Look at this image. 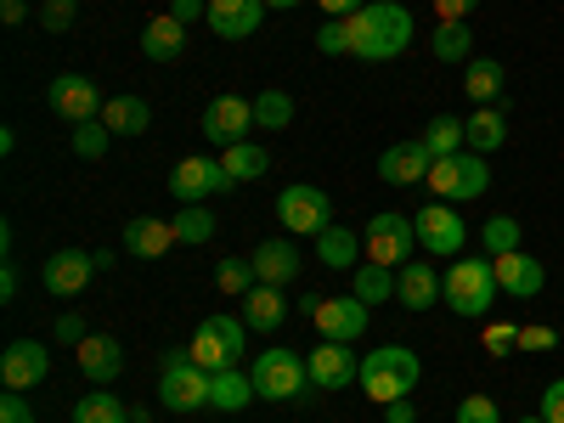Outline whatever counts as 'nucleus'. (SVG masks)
<instances>
[{
    "label": "nucleus",
    "mask_w": 564,
    "mask_h": 423,
    "mask_svg": "<svg viewBox=\"0 0 564 423\" xmlns=\"http://www.w3.org/2000/svg\"><path fill=\"white\" fill-rule=\"evenodd\" d=\"M520 423H547V417H542V412H531V417H520Z\"/></svg>",
    "instance_id": "nucleus-58"
},
{
    "label": "nucleus",
    "mask_w": 564,
    "mask_h": 423,
    "mask_svg": "<svg viewBox=\"0 0 564 423\" xmlns=\"http://www.w3.org/2000/svg\"><path fill=\"white\" fill-rule=\"evenodd\" d=\"M536 412H542L547 423H564V379H553V384L542 390V401H536Z\"/></svg>",
    "instance_id": "nucleus-49"
},
{
    "label": "nucleus",
    "mask_w": 564,
    "mask_h": 423,
    "mask_svg": "<svg viewBox=\"0 0 564 423\" xmlns=\"http://www.w3.org/2000/svg\"><path fill=\"white\" fill-rule=\"evenodd\" d=\"M491 271H497V289H502L508 300H536V294L547 289V271H542V260H531L525 249L497 254V260H491Z\"/></svg>",
    "instance_id": "nucleus-19"
},
{
    "label": "nucleus",
    "mask_w": 564,
    "mask_h": 423,
    "mask_svg": "<svg viewBox=\"0 0 564 423\" xmlns=\"http://www.w3.org/2000/svg\"><path fill=\"white\" fill-rule=\"evenodd\" d=\"M198 130L215 141V148H238V141H249V130H254V102L249 97H215L204 108Z\"/></svg>",
    "instance_id": "nucleus-14"
},
{
    "label": "nucleus",
    "mask_w": 564,
    "mask_h": 423,
    "mask_svg": "<svg viewBox=\"0 0 564 423\" xmlns=\"http://www.w3.org/2000/svg\"><path fill=\"white\" fill-rule=\"evenodd\" d=\"M289 7H300V0H265V12H289Z\"/></svg>",
    "instance_id": "nucleus-57"
},
{
    "label": "nucleus",
    "mask_w": 564,
    "mask_h": 423,
    "mask_svg": "<svg viewBox=\"0 0 564 423\" xmlns=\"http://www.w3.org/2000/svg\"><path fill=\"white\" fill-rule=\"evenodd\" d=\"M497 271H491V254L480 260H452L446 271V311H457L463 322H486L491 305H497Z\"/></svg>",
    "instance_id": "nucleus-3"
},
{
    "label": "nucleus",
    "mask_w": 564,
    "mask_h": 423,
    "mask_svg": "<svg viewBox=\"0 0 564 423\" xmlns=\"http://www.w3.org/2000/svg\"><path fill=\"white\" fill-rule=\"evenodd\" d=\"M430 52H435V63H475V29L468 23H441L430 34Z\"/></svg>",
    "instance_id": "nucleus-31"
},
{
    "label": "nucleus",
    "mask_w": 564,
    "mask_h": 423,
    "mask_svg": "<svg viewBox=\"0 0 564 423\" xmlns=\"http://www.w3.org/2000/svg\"><path fill=\"white\" fill-rule=\"evenodd\" d=\"M254 282H260V276H254V260H220V271H215V289L231 294V300H243Z\"/></svg>",
    "instance_id": "nucleus-40"
},
{
    "label": "nucleus",
    "mask_w": 564,
    "mask_h": 423,
    "mask_svg": "<svg viewBox=\"0 0 564 423\" xmlns=\"http://www.w3.org/2000/svg\"><path fill=\"white\" fill-rule=\"evenodd\" d=\"M249 260H254V276L271 282V289H289V282L305 271V249H300L294 238H271V243H260Z\"/></svg>",
    "instance_id": "nucleus-21"
},
{
    "label": "nucleus",
    "mask_w": 564,
    "mask_h": 423,
    "mask_svg": "<svg viewBox=\"0 0 564 423\" xmlns=\"http://www.w3.org/2000/svg\"><path fill=\"white\" fill-rule=\"evenodd\" d=\"M430 170H435V153L423 148V141H395V148H384V153H379V175H384L390 186L430 181Z\"/></svg>",
    "instance_id": "nucleus-22"
},
{
    "label": "nucleus",
    "mask_w": 564,
    "mask_h": 423,
    "mask_svg": "<svg viewBox=\"0 0 564 423\" xmlns=\"http://www.w3.org/2000/svg\"><path fill=\"white\" fill-rule=\"evenodd\" d=\"M361 254H367V243L356 238L350 226H339V220L316 238V260H322L327 271H356V265H361Z\"/></svg>",
    "instance_id": "nucleus-26"
},
{
    "label": "nucleus",
    "mask_w": 564,
    "mask_h": 423,
    "mask_svg": "<svg viewBox=\"0 0 564 423\" xmlns=\"http://www.w3.org/2000/svg\"><path fill=\"white\" fill-rule=\"evenodd\" d=\"M90 260H97V271H113V265H119V254H113V249H97Z\"/></svg>",
    "instance_id": "nucleus-56"
},
{
    "label": "nucleus",
    "mask_w": 564,
    "mask_h": 423,
    "mask_svg": "<svg viewBox=\"0 0 564 423\" xmlns=\"http://www.w3.org/2000/svg\"><path fill=\"white\" fill-rule=\"evenodd\" d=\"M74 361H79L85 379L102 390V384H113L119 372H124V345H119L113 334H85V339L74 345Z\"/></svg>",
    "instance_id": "nucleus-18"
},
{
    "label": "nucleus",
    "mask_w": 564,
    "mask_h": 423,
    "mask_svg": "<svg viewBox=\"0 0 564 423\" xmlns=\"http://www.w3.org/2000/svg\"><path fill=\"white\" fill-rule=\"evenodd\" d=\"M209 390H215V372H204L186 350H170V356L159 361V401H164L170 412H198V406H209Z\"/></svg>",
    "instance_id": "nucleus-5"
},
{
    "label": "nucleus",
    "mask_w": 564,
    "mask_h": 423,
    "mask_svg": "<svg viewBox=\"0 0 564 423\" xmlns=\"http://www.w3.org/2000/svg\"><path fill=\"white\" fill-rule=\"evenodd\" d=\"M316 52H322V57H345V52H350V18H327V23L316 29Z\"/></svg>",
    "instance_id": "nucleus-42"
},
{
    "label": "nucleus",
    "mask_w": 564,
    "mask_h": 423,
    "mask_svg": "<svg viewBox=\"0 0 564 423\" xmlns=\"http://www.w3.org/2000/svg\"><path fill=\"white\" fill-rule=\"evenodd\" d=\"M480 7H486V0H435V18L441 23H468Z\"/></svg>",
    "instance_id": "nucleus-46"
},
{
    "label": "nucleus",
    "mask_w": 564,
    "mask_h": 423,
    "mask_svg": "<svg viewBox=\"0 0 564 423\" xmlns=\"http://www.w3.org/2000/svg\"><path fill=\"white\" fill-rule=\"evenodd\" d=\"M249 401H254V379H249V372H238V367L215 372V390H209V406L215 412H243Z\"/></svg>",
    "instance_id": "nucleus-32"
},
{
    "label": "nucleus",
    "mask_w": 564,
    "mask_h": 423,
    "mask_svg": "<svg viewBox=\"0 0 564 423\" xmlns=\"http://www.w3.org/2000/svg\"><path fill=\"white\" fill-rule=\"evenodd\" d=\"M220 164H226V175H231V181H260V175L271 170V159H265L260 141H238V148H226V153H220Z\"/></svg>",
    "instance_id": "nucleus-35"
},
{
    "label": "nucleus",
    "mask_w": 564,
    "mask_h": 423,
    "mask_svg": "<svg viewBox=\"0 0 564 423\" xmlns=\"http://www.w3.org/2000/svg\"><path fill=\"white\" fill-rule=\"evenodd\" d=\"M361 7H367V0H322V12H327V18H356Z\"/></svg>",
    "instance_id": "nucleus-54"
},
{
    "label": "nucleus",
    "mask_w": 564,
    "mask_h": 423,
    "mask_svg": "<svg viewBox=\"0 0 564 423\" xmlns=\"http://www.w3.org/2000/svg\"><path fill=\"white\" fill-rule=\"evenodd\" d=\"M90 276H97V260H90L85 249H57L52 260L40 265V282H45V294H57V300H79Z\"/></svg>",
    "instance_id": "nucleus-16"
},
{
    "label": "nucleus",
    "mask_w": 564,
    "mask_h": 423,
    "mask_svg": "<svg viewBox=\"0 0 564 423\" xmlns=\"http://www.w3.org/2000/svg\"><path fill=\"white\" fill-rule=\"evenodd\" d=\"M276 220L289 238H322V231L334 226V204H327L322 186L294 181V186H282V198H276Z\"/></svg>",
    "instance_id": "nucleus-8"
},
{
    "label": "nucleus",
    "mask_w": 564,
    "mask_h": 423,
    "mask_svg": "<svg viewBox=\"0 0 564 423\" xmlns=\"http://www.w3.org/2000/svg\"><path fill=\"white\" fill-rule=\"evenodd\" d=\"M260 18H265V0H209V29L220 40L260 34Z\"/></svg>",
    "instance_id": "nucleus-24"
},
{
    "label": "nucleus",
    "mask_w": 564,
    "mask_h": 423,
    "mask_svg": "<svg viewBox=\"0 0 564 423\" xmlns=\"http://www.w3.org/2000/svg\"><path fill=\"white\" fill-rule=\"evenodd\" d=\"M108 97L97 90V79L90 74H57L52 79V113L68 119V124H90V119H102Z\"/></svg>",
    "instance_id": "nucleus-12"
},
{
    "label": "nucleus",
    "mask_w": 564,
    "mask_h": 423,
    "mask_svg": "<svg viewBox=\"0 0 564 423\" xmlns=\"http://www.w3.org/2000/svg\"><path fill=\"white\" fill-rule=\"evenodd\" d=\"M417 379H423V361H417V350H406V345H384V350H367L361 356V395L367 401H379V406H390V401H401V395H412L417 390Z\"/></svg>",
    "instance_id": "nucleus-2"
},
{
    "label": "nucleus",
    "mask_w": 564,
    "mask_h": 423,
    "mask_svg": "<svg viewBox=\"0 0 564 423\" xmlns=\"http://www.w3.org/2000/svg\"><path fill=\"white\" fill-rule=\"evenodd\" d=\"M463 90H468V102H475V108H497V97H502V63L475 57V63H468Z\"/></svg>",
    "instance_id": "nucleus-33"
},
{
    "label": "nucleus",
    "mask_w": 564,
    "mask_h": 423,
    "mask_svg": "<svg viewBox=\"0 0 564 423\" xmlns=\"http://www.w3.org/2000/svg\"><path fill=\"white\" fill-rule=\"evenodd\" d=\"M452 423H502V412H497L491 395H463L457 412H452Z\"/></svg>",
    "instance_id": "nucleus-43"
},
{
    "label": "nucleus",
    "mask_w": 564,
    "mask_h": 423,
    "mask_svg": "<svg viewBox=\"0 0 564 423\" xmlns=\"http://www.w3.org/2000/svg\"><path fill=\"white\" fill-rule=\"evenodd\" d=\"M40 29L45 34H68L74 29V0H40Z\"/></svg>",
    "instance_id": "nucleus-45"
},
{
    "label": "nucleus",
    "mask_w": 564,
    "mask_h": 423,
    "mask_svg": "<svg viewBox=\"0 0 564 423\" xmlns=\"http://www.w3.org/2000/svg\"><path fill=\"white\" fill-rule=\"evenodd\" d=\"M254 124L260 130H289L294 124V97L289 90H260L254 97Z\"/></svg>",
    "instance_id": "nucleus-38"
},
{
    "label": "nucleus",
    "mask_w": 564,
    "mask_h": 423,
    "mask_svg": "<svg viewBox=\"0 0 564 423\" xmlns=\"http://www.w3.org/2000/svg\"><path fill=\"white\" fill-rule=\"evenodd\" d=\"M186 52V23L181 18H153L148 29H141V57H148V63H175Z\"/></svg>",
    "instance_id": "nucleus-27"
},
{
    "label": "nucleus",
    "mask_w": 564,
    "mask_h": 423,
    "mask_svg": "<svg viewBox=\"0 0 564 423\" xmlns=\"http://www.w3.org/2000/svg\"><path fill=\"white\" fill-rule=\"evenodd\" d=\"M305 372H311V384H316V390H350V384L361 379V361L350 356V345L322 339V345L305 356Z\"/></svg>",
    "instance_id": "nucleus-15"
},
{
    "label": "nucleus",
    "mask_w": 564,
    "mask_h": 423,
    "mask_svg": "<svg viewBox=\"0 0 564 423\" xmlns=\"http://www.w3.org/2000/svg\"><path fill=\"white\" fill-rule=\"evenodd\" d=\"M0 423H34V406L23 401V390H12V395H0Z\"/></svg>",
    "instance_id": "nucleus-48"
},
{
    "label": "nucleus",
    "mask_w": 564,
    "mask_h": 423,
    "mask_svg": "<svg viewBox=\"0 0 564 423\" xmlns=\"http://www.w3.org/2000/svg\"><path fill=\"white\" fill-rule=\"evenodd\" d=\"M395 300H401L406 311H430V305L446 300V276H441L430 260H406V265L395 271Z\"/></svg>",
    "instance_id": "nucleus-20"
},
{
    "label": "nucleus",
    "mask_w": 564,
    "mask_h": 423,
    "mask_svg": "<svg viewBox=\"0 0 564 423\" xmlns=\"http://www.w3.org/2000/svg\"><path fill=\"white\" fill-rule=\"evenodd\" d=\"M85 339V322L68 311V316H57V345H79Z\"/></svg>",
    "instance_id": "nucleus-51"
},
{
    "label": "nucleus",
    "mask_w": 564,
    "mask_h": 423,
    "mask_svg": "<svg viewBox=\"0 0 564 423\" xmlns=\"http://www.w3.org/2000/svg\"><path fill=\"white\" fill-rule=\"evenodd\" d=\"M384 423H417V406L401 395V401H390V406H384Z\"/></svg>",
    "instance_id": "nucleus-52"
},
{
    "label": "nucleus",
    "mask_w": 564,
    "mask_h": 423,
    "mask_svg": "<svg viewBox=\"0 0 564 423\" xmlns=\"http://www.w3.org/2000/svg\"><path fill=\"white\" fill-rule=\"evenodd\" d=\"M480 249L497 260V254H513V249H525V226L513 220V215H491L480 226Z\"/></svg>",
    "instance_id": "nucleus-34"
},
{
    "label": "nucleus",
    "mask_w": 564,
    "mask_h": 423,
    "mask_svg": "<svg viewBox=\"0 0 564 423\" xmlns=\"http://www.w3.org/2000/svg\"><path fill=\"white\" fill-rule=\"evenodd\" d=\"M45 372H52V350L34 339H12L0 350V379H7V390H34V384H45Z\"/></svg>",
    "instance_id": "nucleus-17"
},
{
    "label": "nucleus",
    "mask_w": 564,
    "mask_h": 423,
    "mask_svg": "<svg viewBox=\"0 0 564 423\" xmlns=\"http://www.w3.org/2000/svg\"><path fill=\"white\" fill-rule=\"evenodd\" d=\"M0 300H7V305L18 300V265H12V260L0 265Z\"/></svg>",
    "instance_id": "nucleus-55"
},
{
    "label": "nucleus",
    "mask_w": 564,
    "mask_h": 423,
    "mask_svg": "<svg viewBox=\"0 0 564 423\" xmlns=\"http://www.w3.org/2000/svg\"><path fill=\"white\" fill-rule=\"evenodd\" d=\"M430 193L441 204H475L486 198V186H491V170H486V153H452V159H435L430 170Z\"/></svg>",
    "instance_id": "nucleus-6"
},
{
    "label": "nucleus",
    "mask_w": 564,
    "mask_h": 423,
    "mask_svg": "<svg viewBox=\"0 0 564 423\" xmlns=\"http://www.w3.org/2000/svg\"><path fill=\"white\" fill-rule=\"evenodd\" d=\"M553 345H558V327H542V322L520 327V350H553Z\"/></svg>",
    "instance_id": "nucleus-47"
},
{
    "label": "nucleus",
    "mask_w": 564,
    "mask_h": 423,
    "mask_svg": "<svg viewBox=\"0 0 564 423\" xmlns=\"http://www.w3.org/2000/svg\"><path fill=\"white\" fill-rule=\"evenodd\" d=\"M124 401L119 395H79L74 401V423H124Z\"/></svg>",
    "instance_id": "nucleus-39"
},
{
    "label": "nucleus",
    "mask_w": 564,
    "mask_h": 423,
    "mask_svg": "<svg viewBox=\"0 0 564 423\" xmlns=\"http://www.w3.org/2000/svg\"><path fill=\"white\" fill-rule=\"evenodd\" d=\"M249 379H254L260 401H311V390H316L305 372V356H294V350H260Z\"/></svg>",
    "instance_id": "nucleus-4"
},
{
    "label": "nucleus",
    "mask_w": 564,
    "mask_h": 423,
    "mask_svg": "<svg viewBox=\"0 0 564 423\" xmlns=\"http://www.w3.org/2000/svg\"><path fill=\"white\" fill-rule=\"evenodd\" d=\"M350 294H356L361 305H384V300H395V271L361 260V265L350 271Z\"/></svg>",
    "instance_id": "nucleus-29"
},
{
    "label": "nucleus",
    "mask_w": 564,
    "mask_h": 423,
    "mask_svg": "<svg viewBox=\"0 0 564 423\" xmlns=\"http://www.w3.org/2000/svg\"><path fill=\"white\" fill-rule=\"evenodd\" d=\"M513 350H520V327L486 316V356H513Z\"/></svg>",
    "instance_id": "nucleus-44"
},
{
    "label": "nucleus",
    "mask_w": 564,
    "mask_h": 423,
    "mask_svg": "<svg viewBox=\"0 0 564 423\" xmlns=\"http://www.w3.org/2000/svg\"><path fill=\"white\" fill-rule=\"evenodd\" d=\"M0 18H7V29L29 23V0H0Z\"/></svg>",
    "instance_id": "nucleus-53"
},
{
    "label": "nucleus",
    "mask_w": 564,
    "mask_h": 423,
    "mask_svg": "<svg viewBox=\"0 0 564 423\" xmlns=\"http://www.w3.org/2000/svg\"><path fill=\"white\" fill-rule=\"evenodd\" d=\"M108 141H113V130H108L102 119L74 124V153H79V159H102V153H108Z\"/></svg>",
    "instance_id": "nucleus-41"
},
{
    "label": "nucleus",
    "mask_w": 564,
    "mask_h": 423,
    "mask_svg": "<svg viewBox=\"0 0 564 423\" xmlns=\"http://www.w3.org/2000/svg\"><path fill=\"white\" fill-rule=\"evenodd\" d=\"M412 12L401 0H367V7L350 18V57L361 63H390L412 45Z\"/></svg>",
    "instance_id": "nucleus-1"
},
{
    "label": "nucleus",
    "mask_w": 564,
    "mask_h": 423,
    "mask_svg": "<svg viewBox=\"0 0 564 423\" xmlns=\"http://www.w3.org/2000/svg\"><path fill=\"white\" fill-rule=\"evenodd\" d=\"M282 316H289V300H282V289H271V282H254V289L243 294V322H249V334H276Z\"/></svg>",
    "instance_id": "nucleus-25"
},
{
    "label": "nucleus",
    "mask_w": 564,
    "mask_h": 423,
    "mask_svg": "<svg viewBox=\"0 0 564 423\" xmlns=\"http://www.w3.org/2000/svg\"><path fill=\"white\" fill-rule=\"evenodd\" d=\"M215 226H220V220H215V209H204V204H181V215H175V238L198 249V243H209V238H215Z\"/></svg>",
    "instance_id": "nucleus-37"
},
{
    "label": "nucleus",
    "mask_w": 564,
    "mask_h": 423,
    "mask_svg": "<svg viewBox=\"0 0 564 423\" xmlns=\"http://www.w3.org/2000/svg\"><path fill=\"white\" fill-rule=\"evenodd\" d=\"M243 339H249V322L243 316H204L193 345H186V356H193L204 372H226V367H238Z\"/></svg>",
    "instance_id": "nucleus-7"
},
{
    "label": "nucleus",
    "mask_w": 564,
    "mask_h": 423,
    "mask_svg": "<svg viewBox=\"0 0 564 423\" xmlns=\"http://www.w3.org/2000/svg\"><path fill=\"white\" fill-rule=\"evenodd\" d=\"M423 148H430L435 159H452V153H468V141H463V119H452V113H441V119H430V130L417 135Z\"/></svg>",
    "instance_id": "nucleus-36"
},
{
    "label": "nucleus",
    "mask_w": 564,
    "mask_h": 423,
    "mask_svg": "<svg viewBox=\"0 0 564 423\" xmlns=\"http://www.w3.org/2000/svg\"><path fill=\"white\" fill-rule=\"evenodd\" d=\"M102 124L113 130V135H141L153 124V108L141 102V97H108V108H102Z\"/></svg>",
    "instance_id": "nucleus-30"
},
{
    "label": "nucleus",
    "mask_w": 564,
    "mask_h": 423,
    "mask_svg": "<svg viewBox=\"0 0 564 423\" xmlns=\"http://www.w3.org/2000/svg\"><path fill=\"white\" fill-rule=\"evenodd\" d=\"M170 18L198 23V18H209V0H170Z\"/></svg>",
    "instance_id": "nucleus-50"
},
{
    "label": "nucleus",
    "mask_w": 564,
    "mask_h": 423,
    "mask_svg": "<svg viewBox=\"0 0 564 423\" xmlns=\"http://www.w3.org/2000/svg\"><path fill=\"white\" fill-rule=\"evenodd\" d=\"M231 186H238V181H231L226 164L209 159V153H193V159H181V164L170 170V198H175V204H204V198L231 193Z\"/></svg>",
    "instance_id": "nucleus-11"
},
{
    "label": "nucleus",
    "mask_w": 564,
    "mask_h": 423,
    "mask_svg": "<svg viewBox=\"0 0 564 423\" xmlns=\"http://www.w3.org/2000/svg\"><path fill=\"white\" fill-rule=\"evenodd\" d=\"M412 226H417V249L435 254V260H457L463 243H468V226H463L457 204H441V198L423 204V209L412 215Z\"/></svg>",
    "instance_id": "nucleus-10"
},
{
    "label": "nucleus",
    "mask_w": 564,
    "mask_h": 423,
    "mask_svg": "<svg viewBox=\"0 0 564 423\" xmlns=\"http://www.w3.org/2000/svg\"><path fill=\"white\" fill-rule=\"evenodd\" d=\"M170 243H181V238H175V220H159V215H135V220H124V254H135V260H159V254H170Z\"/></svg>",
    "instance_id": "nucleus-23"
},
{
    "label": "nucleus",
    "mask_w": 564,
    "mask_h": 423,
    "mask_svg": "<svg viewBox=\"0 0 564 423\" xmlns=\"http://www.w3.org/2000/svg\"><path fill=\"white\" fill-rule=\"evenodd\" d=\"M311 322H316V334L322 339H339V345H356L361 334H367V305L356 300V294H334V300H316V311H311Z\"/></svg>",
    "instance_id": "nucleus-13"
},
{
    "label": "nucleus",
    "mask_w": 564,
    "mask_h": 423,
    "mask_svg": "<svg viewBox=\"0 0 564 423\" xmlns=\"http://www.w3.org/2000/svg\"><path fill=\"white\" fill-rule=\"evenodd\" d=\"M463 141H468V153H497L502 141H508V119H502V108H475L463 119Z\"/></svg>",
    "instance_id": "nucleus-28"
},
{
    "label": "nucleus",
    "mask_w": 564,
    "mask_h": 423,
    "mask_svg": "<svg viewBox=\"0 0 564 423\" xmlns=\"http://www.w3.org/2000/svg\"><path fill=\"white\" fill-rule=\"evenodd\" d=\"M361 243H367V260L372 265H390V271H401L406 260H412V249H417V226H412V215H372L367 220V231H361Z\"/></svg>",
    "instance_id": "nucleus-9"
}]
</instances>
